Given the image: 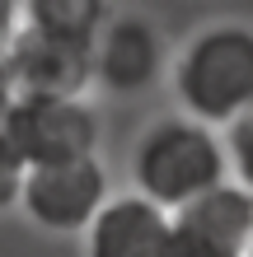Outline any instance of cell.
<instances>
[{"label":"cell","mask_w":253,"mask_h":257,"mask_svg":"<svg viewBox=\"0 0 253 257\" xmlns=\"http://www.w3.org/2000/svg\"><path fill=\"white\" fill-rule=\"evenodd\" d=\"M174 98L183 117L225 131L253 108V24L220 19L197 28L174 56Z\"/></svg>","instance_id":"obj_1"},{"label":"cell","mask_w":253,"mask_h":257,"mask_svg":"<svg viewBox=\"0 0 253 257\" xmlns=\"http://www.w3.org/2000/svg\"><path fill=\"white\" fill-rule=\"evenodd\" d=\"M131 183H136V196L174 215L188 201L230 183L225 141H220V131L192 122L183 112L159 117L141 131L136 150H131Z\"/></svg>","instance_id":"obj_2"},{"label":"cell","mask_w":253,"mask_h":257,"mask_svg":"<svg viewBox=\"0 0 253 257\" xmlns=\"http://www.w3.org/2000/svg\"><path fill=\"white\" fill-rule=\"evenodd\" d=\"M0 131L24 159V169L94 159L103 141L99 108H89V98H10Z\"/></svg>","instance_id":"obj_3"},{"label":"cell","mask_w":253,"mask_h":257,"mask_svg":"<svg viewBox=\"0 0 253 257\" xmlns=\"http://www.w3.org/2000/svg\"><path fill=\"white\" fill-rule=\"evenodd\" d=\"M108 169L94 159H70V164H47L28 169L19 210L47 234H85L94 215L108 206Z\"/></svg>","instance_id":"obj_4"},{"label":"cell","mask_w":253,"mask_h":257,"mask_svg":"<svg viewBox=\"0 0 253 257\" xmlns=\"http://www.w3.org/2000/svg\"><path fill=\"white\" fill-rule=\"evenodd\" d=\"M5 75L14 98H85L94 84V47L47 38L19 19V33L5 47Z\"/></svg>","instance_id":"obj_5"},{"label":"cell","mask_w":253,"mask_h":257,"mask_svg":"<svg viewBox=\"0 0 253 257\" xmlns=\"http://www.w3.org/2000/svg\"><path fill=\"white\" fill-rule=\"evenodd\" d=\"M253 192L225 183L169 215V257H248Z\"/></svg>","instance_id":"obj_6"},{"label":"cell","mask_w":253,"mask_h":257,"mask_svg":"<svg viewBox=\"0 0 253 257\" xmlns=\"http://www.w3.org/2000/svg\"><path fill=\"white\" fill-rule=\"evenodd\" d=\"M164 70L159 28L141 14H108L94 38V80L108 94H141Z\"/></svg>","instance_id":"obj_7"},{"label":"cell","mask_w":253,"mask_h":257,"mask_svg":"<svg viewBox=\"0 0 253 257\" xmlns=\"http://www.w3.org/2000/svg\"><path fill=\"white\" fill-rule=\"evenodd\" d=\"M85 257H169V215L136 192L108 196L85 229Z\"/></svg>","instance_id":"obj_8"},{"label":"cell","mask_w":253,"mask_h":257,"mask_svg":"<svg viewBox=\"0 0 253 257\" xmlns=\"http://www.w3.org/2000/svg\"><path fill=\"white\" fill-rule=\"evenodd\" d=\"M108 14L113 10L99 5V0H28V5H19V19L28 28L61 38V42H80V47H94Z\"/></svg>","instance_id":"obj_9"},{"label":"cell","mask_w":253,"mask_h":257,"mask_svg":"<svg viewBox=\"0 0 253 257\" xmlns=\"http://www.w3.org/2000/svg\"><path fill=\"white\" fill-rule=\"evenodd\" d=\"M220 141H225V159H230V183L253 192V108L239 122H230Z\"/></svg>","instance_id":"obj_10"},{"label":"cell","mask_w":253,"mask_h":257,"mask_svg":"<svg viewBox=\"0 0 253 257\" xmlns=\"http://www.w3.org/2000/svg\"><path fill=\"white\" fill-rule=\"evenodd\" d=\"M24 159L14 155V145L5 141V131H0V210L19 206V192H24Z\"/></svg>","instance_id":"obj_11"},{"label":"cell","mask_w":253,"mask_h":257,"mask_svg":"<svg viewBox=\"0 0 253 257\" xmlns=\"http://www.w3.org/2000/svg\"><path fill=\"white\" fill-rule=\"evenodd\" d=\"M14 33H19V5L14 0H0V56H5Z\"/></svg>","instance_id":"obj_12"},{"label":"cell","mask_w":253,"mask_h":257,"mask_svg":"<svg viewBox=\"0 0 253 257\" xmlns=\"http://www.w3.org/2000/svg\"><path fill=\"white\" fill-rule=\"evenodd\" d=\"M10 98H14V89H10V75H5V56H0V117H5Z\"/></svg>","instance_id":"obj_13"},{"label":"cell","mask_w":253,"mask_h":257,"mask_svg":"<svg viewBox=\"0 0 253 257\" xmlns=\"http://www.w3.org/2000/svg\"><path fill=\"white\" fill-rule=\"evenodd\" d=\"M248 257H253V243H248Z\"/></svg>","instance_id":"obj_14"}]
</instances>
